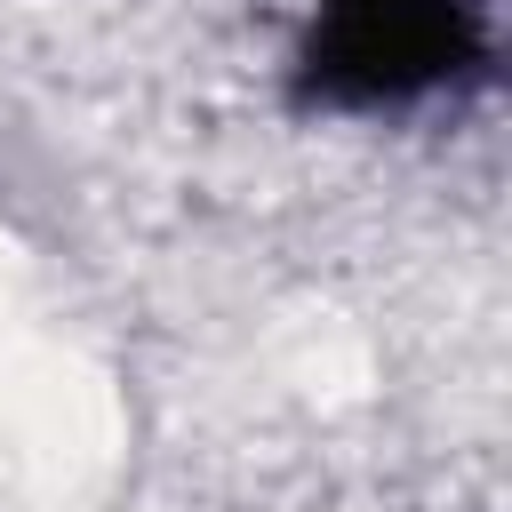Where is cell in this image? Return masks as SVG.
<instances>
[{"mask_svg": "<svg viewBox=\"0 0 512 512\" xmlns=\"http://www.w3.org/2000/svg\"><path fill=\"white\" fill-rule=\"evenodd\" d=\"M480 64L472 0H320L296 48V104L384 112Z\"/></svg>", "mask_w": 512, "mask_h": 512, "instance_id": "obj_1", "label": "cell"}]
</instances>
